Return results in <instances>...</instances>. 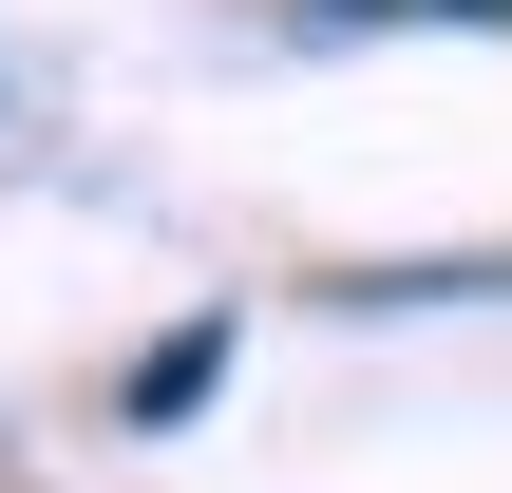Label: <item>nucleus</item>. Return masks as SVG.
Instances as JSON below:
<instances>
[{"label": "nucleus", "mask_w": 512, "mask_h": 493, "mask_svg": "<svg viewBox=\"0 0 512 493\" xmlns=\"http://www.w3.org/2000/svg\"><path fill=\"white\" fill-rule=\"evenodd\" d=\"M209 380H228V342H209V323H190V342H152V361H133V418H190V399H209Z\"/></svg>", "instance_id": "1"}, {"label": "nucleus", "mask_w": 512, "mask_h": 493, "mask_svg": "<svg viewBox=\"0 0 512 493\" xmlns=\"http://www.w3.org/2000/svg\"><path fill=\"white\" fill-rule=\"evenodd\" d=\"M323 19H512V0H323Z\"/></svg>", "instance_id": "2"}]
</instances>
